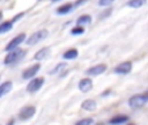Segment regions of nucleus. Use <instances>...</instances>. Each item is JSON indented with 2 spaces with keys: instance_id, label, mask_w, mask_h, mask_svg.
<instances>
[{
  "instance_id": "1",
  "label": "nucleus",
  "mask_w": 148,
  "mask_h": 125,
  "mask_svg": "<svg viewBox=\"0 0 148 125\" xmlns=\"http://www.w3.org/2000/svg\"><path fill=\"white\" fill-rule=\"evenodd\" d=\"M25 56H26V51L25 50H20V48L17 47V48H14V50L8 51L7 56L4 57V64L5 65L17 64V63L23 60Z\"/></svg>"
},
{
  "instance_id": "2",
  "label": "nucleus",
  "mask_w": 148,
  "mask_h": 125,
  "mask_svg": "<svg viewBox=\"0 0 148 125\" xmlns=\"http://www.w3.org/2000/svg\"><path fill=\"white\" fill-rule=\"evenodd\" d=\"M49 35V31L47 30H38V31H34L29 38L25 39V43L28 46H33V45H37L39 42H42L43 39H46Z\"/></svg>"
},
{
  "instance_id": "3",
  "label": "nucleus",
  "mask_w": 148,
  "mask_h": 125,
  "mask_svg": "<svg viewBox=\"0 0 148 125\" xmlns=\"http://www.w3.org/2000/svg\"><path fill=\"white\" fill-rule=\"evenodd\" d=\"M45 83V78L43 77H33L30 81H29L28 86H26V91L33 94V93H37Z\"/></svg>"
},
{
  "instance_id": "4",
  "label": "nucleus",
  "mask_w": 148,
  "mask_h": 125,
  "mask_svg": "<svg viewBox=\"0 0 148 125\" xmlns=\"http://www.w3.org/2000/svg\"><path fill=\"white\" fill-rule=\"evenodd\" d=\"M147 102L148 100L145 99L144 94H138V95H134V97H131L129 99V106L131 107L132 109H138V108H142Z\"/></svg>"
},
{
  "instance_id": "5",
  "label": "nucleus",
  "mask_w": 148,
  "mask_h": 125,
  "mask_svg": "<svg viewBox=\"0 0 148 125\" xmlns=\"http://www.w3.org/2000/svg\"><path fill=\"white\" fill-rule=\"evenodd\" d=\"M34 115H36V107L34 106H25L24 108L20 109L18 119L21 120V121H26V120H30Z\"/></svg>"
},
{
  "instance_id": "6",
  "label": "nucleus",
  "mask_w": 148,
  "mask_h": 125,
  "mask_svg": "<svg viewBox=\"0 0 148 125\" xmlns=\"http://www.w3.org/2000/svg\"><path fill=\"white\" fill-rule=\"evenodd\" d=\"M25 39H26V35L24 33L16 35L11 42H9L8 45L5 46V51H11V50H14V48H17L20 45H21V43H24V42H25Z\"/></svg>"
},
{
  "instance_id": "7",
  "label": "nucleus",
  "mask_w": 148,
  "mask_h": 125,
  "mask_svg": "<svg viewBox=\"0 0 148 125\" xmlns=\"http://www.w3.org/2000/svg\"><path fill=\"white\" fill-rule=\"evenodd\" d=\"M39 69H41V65L39 64H33L30 67H28L23 72V80H32L39 72Z\"/></svg>"
},
{
  "instance_id": "8",
  "label": "nucleus",
  "mask_w": 148,
  "mask_h": 125,
  "mask_svg": "<svg viewBox=\"0 0 148 125\" xmlns=\"http://www.w3.org/2000/svg\"><path fill=\"white\" fill-rule=\"evenodd\" d=\"M131 69H132L131 61H123V63L118 64L114 68V73H117V74H127V73L131 72Z\"/></svg>"
},
{
  "instance_id": "9",
  "label": "nucleus",
  "mask_w": 148,
  "mask_h": 125,
  "mask_svg": "<svg viewBox=\"0 0 148 125\" xmlns=\"http://www.w3.org/2000/svg\"><path fill=\"white\" fill-rule=\"evenodd\" d=\"M108 69V67L105 64H97V65H93V67L88 68L85 70V74L88 76H100L102 73H105V70Z\"/></svg>"
},
{
  "instance_id": "10",
  "label": "nucleus",
  "mask_w": 148,
  "mask_h": 125,
  "mask_svg": "<svg viewBox=\"0 0 148 125\" xmlns=\"http://www.w3.org/2000/svg\"><path fill=\"white\" fill-rule=\"evenodd\" d=\"M93 87V82L90 78L85 77V78H81L80 81H79V90L83 93H88L90 91Z\"/></svg>"
},
{
  "instance_id": "11",
  "label": "nucleus",
  "mask_w": 148,
  "mask_h": 125,
  "mask_svg": "<svg viewBox=\"0 0 148 125\" xmlns=\"http://www.w3.org/2000/svg\"><path fill=\"white\" fill-rule=\"evenodd\" d=\"M127 121H129V116H126V115H115L114 117H112L109 120V124L110 125H122Z\"/></svg>"
},
{
  "instance_id": "12",
  "label": "nucleus",
  "mask_w": 148,
  "mask_h": 125,
  "mask_svg": "<svg viewBox=\"0 0 148 125\" xmlns=\"http://www.w3.org/2000/svg\"><path fill=\"white\" fill-rule=\"evenodd\" d=\"M81 108L85 109V111L92 112L97 108V103H96V100H93V99H85L83 103H81Z\"/></svg>"
},
{
  "instance_id": "13",
  "label": "nucleus",
  "mask_w": 148,
  "mask_h": 125,
  "mask_svg": "<svg viewBox=\"0 0 148 125\" xmlns=\"http://www.w3.org/2000/svg\"><path fill=\"white\" fill-rule=\"evenodd\" d=\"M49 55H50V48L43 47L34 53V60H43V59H46Z\"/></svg>"
},
{
  "instance_id": "14",
  "label": "nucleus",
  "mask_w": 148,
  "mask_h": 125,
  "mask_svg": "<svg viewBox=\"0 0 148 125\" xmlns=\"http://www.w3.org/2000/svg\"><path fill=\"white\" fill-rule=\"evenodd\" d=\"M73 9V3H66L63 5H60L58 9H56V13L63 16V14H68Z\"/></svg>"
},
{
  "instance_id": "15",
  "label": "nucleus",
  "mask_w": 148,
  "mask_h": 125,
  "mask_svg": "<svg viewBox=\"0 0 148 125\" xmlns=\"http://www.w3.org/2000/svg\"><path fill=\"white\" fill-rule=\"evenodd\" d=\"M77 56H79V51L76 50V48H70V50H67L62 55V57L64 59V60H73V59H76Z\"/></svg>"
},
{
  "instance_id": "16",
  "label": "nucleus",
  "mask_w": 148,
  "mask_h": 125,
  "mask_svg": "<svg viewBox=\"0 0 148 125\" xmlns=\"http://www.w3.org/2000/svg\"><path fill=\"white\" fill-rule=\"evenodd\" d=\"M12 90V82L11 81H5V82L0 83V98L4 97L5 94H8Z\"/></svg>"
},
{
  "instance_id": "17",
  "label": "nucleus",
  "mask_w": 148,
  "mask_h": 125,
  "mask_svg": "<svg viewBox=\"0 0 148 125\" xmlns=\"http://www.w3.org/2000/svg\"><path fill=\"white\" fill-rule=\"evenodd\" d=\"M13 29V22L12 21H4L0 22V34H5Z\"/></svg>"
},
{
  "instance_id": "18",
  "label": "nucleus",
  "mask_w": 148,
  "mask_h": 125,
  "mask_svg": "<svg viewBox=\"0 0 148 125\" xmlns=\"http://www.w3.org/2000/svg\"><path fill=\"white\" fill-rule=\"evenodd\" d=\"M92 22V17L89 16V14H83V16H80L77 18V21H76V24L80 26L83 25H89V24Z\"/></svg>"
},
{
  "instance_id": "19",
  "label": "nucleus",
  "mask_w": 148,
  "mask_h": 125,
  "mask_svg": "<svg viewBox=\"0 0 148 125\" xmlns=\"http://www.w3.org/2000/svg\"><path fill=\"white\" fill-rule=\"evenodd\" d=\"M147 0H130L127 3V7L130 8H140L142 5H144Z\"/></svg>"
},
{
  "instance_id": "20",
  "label": "nucleus",
  "mask_w": 148,
  "mask_h": 125,
  "mask_svg": "<svg viewBox=\"0 0 148 125\" xmlns=\"http://www.w3.org/2000/svg\"><path fill=\"white\" fill-rule=\"evenodd\" d=\"M66 67H67V63H59V64H56L55 67L50 70V74H58V73L64 69Z\"/></svg>"
},
{
  "instance_id": "21",
  "label": "nucleus",
  "mask_w": 148,
  "mask_h": 125,
  "mask_svg": "<svg viewBox=\"0 0 148 125\" xmlns=\"http://www.w3.org/2000/svg\"><path fill=\"white\" fill-rule=\"evenodd\" d=\"M84 28L80 25H77L76 28H73L72 30H71V35H81V34H84Z\"/></svg>"
},
{
  "instance_id": "22",
  "label": "nucleus",
  "mask_w": 148,
  "mask_h": 125,
  "mask_svg": "<svg viewBox=\"0 0 148 125\" xmlns=\"http://www.w3.org/2000/svg\"><path fill=\"white\" fill-rule=\"evenodd\" d=\"M75 125H93V119H90V117H85V119L79 120Z\"/></svg>"
},
{
  "instance_id": "23",
  "label": "nucleus",
  "mask_w": 148,
  "mask_h": 125,
  "mask_svg": "<svg viewBox=\"0 0 148 125\" xmlns=\"http://www.w3.org/2000/svg\"><path fill=\"white\" fill-rule=\"evenodd\" d=\"M115 0H100L98 1V5H101V7H108V5H110V4H113Z\"/></svg>"
},
{
  "instance_id": "24",
  "label": "nucleus",
  "mask_w": 148,
  "mask_h": 125,
  "mask_svg": "<svg viewBox=\"0 0 148 125\" xmlns=\"http://www.w3.org/2000/svg\"><path fill=\"white\" fill-rule=\"evenodd\" d=\"M88 0H77L76 3H73V8H77V7H80V5H83V4H85Z\"/></svg>"
},
{
  "instance_id": "25",
  "label": "nucleus",
  "mask_w": 148,
  "mask_h": 125,
  "mask_svg": "<svg viewBox=\"0 0 148 125\" xmlns=\"http://www.w3.org/2000/svg\"><path fill=\"white\" fill-rule=\"evenodd\" d=\"M110 13H112V9H108V12H103V13L101 14V16H100V18H105V17H108Z\"/></svg>"
},
{
  "instance_id": "26",
  "label": "nucleus",
  "mask_w": 148,
  "mask_h": 125,
  "mask_svg": "<svg viewBox=\"0 0 148 125\" xmlns=\"http://www.w3.org/2000/svg\"><path fill=\"white\" fill-rule=\"evenodd\" d=\"M23 16H24V13H18V14H17L16 17H14V18H12L11 21H12V22L14 24V22H16V21H17V20H18V18H21V17H23Z\"/></svg>"
},
{
  "instance_id": "27",
  "label": "nucleus",
  "mask_w": 148,
  "mask_h": 125,
  "mask_svg": "<svg viewBox=\"0 0 148 125\" xmlns=\"http://www.w3.org/2000/svg\"><path fill=\"white\" fill-rule=\"evenodd\" d=\"M109 93H110V90H106V91H103L102 94H101V97H102V98H103V97H106V95H109Z\"/></svg>"
},
{
  "instance_id": "28",
  "label": "nucleus",
  "mask_w": 148,
  "mask_h": 125,
  "mask_svg": "<svg viewBox=\"0 0 148 125\" xmlns=\"http://www.w3.org/2000/svg\"><path fill=\"white\" fill-rule=\"evenodd\" d=\"M7 125H14V120H13V119H11V120L8 121V124H7Z\"/></svg>"
},
{
  "instance_id": "29",
  "label": "nucleus",
  "mask_w": 148,
  "mask_h": 125,
  "mask_svg": "<svg viewBox=\"0 0 148 125\" xmlns=\"http://www.w3.org/2000/svg\"><path fill=\"white\" fill-rule=\"evenodd\" d=\"M144 97H145V99H147V100H148V90H147V91H145V93H144Z\"/></svg>"
},
{
  "instance_id": "30",
  "label": "nucleus",
  "mask_w": 148,
  "mask_h": 125,
  "mask_svg": "<svg viewBox=\"0 0 148 125\" xmlns=\"http://www.w3.org/2000/svg\"><path fill=\"white\" fill-rule=\"evenodd\" d=\"M1 18H3V13L0 12V21H1Z\"/></svg>"
},
{
  "instance_id": "31",
  "label": "nucleus",
  "mask_w": 148,
  "mask_h": 125,
  "mask_svg": "<svg viewBox=\"0 0 148 125\" xmlns=\"http://www.w3.org/2000/svg\"><path fill=\"white\" fill-rule=\"evenodd\" d=\"M51 1H53V3H56V1H60V0H51Z\"/></svg>"
},
{
  "instance_id": "32",
  "label": "nucleus",
  "mask_w": 148,
  "mask_h": 125,
  "mask_svg": "<svg viewBox=\"0 0 148 125\" xmlns=\"http://www.w3.org/2000/svg\"><path fill=\"white\" fill-rule=\"evenodd\" d=\"M96 125H105L103 122H98V124H96Z\"/></svg>"
}]
</instances>
